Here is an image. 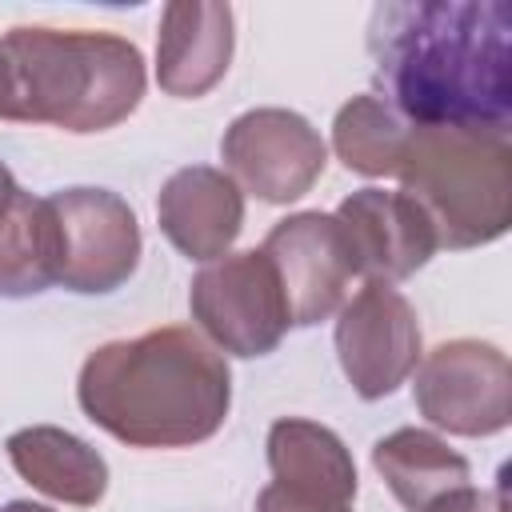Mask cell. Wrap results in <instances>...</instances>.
Segmentation results:
<instances>
[{"instance_id": "10", "label": "cell", "mask_w": 512, "mask_h": 512, "mask_svg": "<svg viewBox=\"0 0 512 512\" xmlns=\"http://www.w3.org/2000/svg\"><path fill=\"white\" fill-rule=\"evenodd\" d=\"M260 252L272 260L288 316L296 328H312L340 312L356 276L348 240L332 212H292L264 236Z\"/></svg>"}, {"instance_id": "20", "label": "cell", "mask_w": 512, "mask_h": 512, "mask_svg": "<svg viewBox=\"0 0 512 512\" xmlns=\"http://www.w3.org/2000/svg\"><path fill=\"white\" fill-rule=\"evenodd\" d=\"M256 512H352V504H316V500H296L284 496L280 488H260L256 496Z\"/></svg>"}, {"instance_id": "22", "label": "cell", "mask_w": 512, "mask_h": 512, "mask_svg": "<svg viewBox=\"0 0 512 512\" xmlns=\"http://www.w3.org/2000/svg\"><path fill=\"white\" fill-rule=\"evenodd\" d=\"M0 512H56V508H48V504H36V500H8Z\"/></svg>"}, {"instance_id": "5", "label": "cell", "mask_w": 512, "mask_h": 512, "mask_svg": "<svg viewBox=\"0 0 512 512\" xmlns=\"http://www.w3.org/2000/svg\"><path fill=\"white\" fill-rule=\"evenodd\" d=\"M188 308L216 352L240 360L276 352V344L292 328L280 276L260 248L228 252L204 264L192 276Z\"/></svg>"}, {"instance_id": "18", "label": "cell", "mask_w": 512, "mask_h": 512, "mask_svg": "<svg viewBox=\"0 0 512 512\" xmlns=\"http://www.w3.org/2000/svg\"><path fill=\"white\" fill-rule=\"evenodd\" d=\"M404 136H408V120L372 92L352 96L332 120V148L340 164L372 180L396 172Z\"/></svg>"}, {"instance_id": "12", "label": "cell", "mask_w": 512, "mask_h": 512, "mask_svg": "<svg viewBox=\"0 0 512 512\" xmlns=\"http://www.w3.org/2000/svg\"><path fill=\"white\" fill-rule=\"evenodd\" d=\"M156 220L180 256L212 264L232 252L244 228V192L224 168L188 164L164 180L156 196Z\"/></svg>"}, {"instance_id": "2", "label": "cell", "mask_w": 512, "mask_h": 512, "mask_svg": "<svg viewBox=\"0 0 512 512\" xmlns=\"http://www.w3.org/2000/svg\"><path fill=\"white\" fill-rule=\"evenodd\" d=\"M80 412L128 448H192L232 408V372L196 328L168 324L88 352L76 376Z\"/></svg>"}, {"instance_id": "1", "label": "cell", "mask_w": 512, "mask_h": 512, "mask_svg": "<svg viewBox=\"0 0 512 512\" xmlns=\"http://www.w3.org/2000/svg\"><path fill=\"white\" fill-rule=\"evenodd\" d=\"M380 100L408 124L512 132V8L504 0H388L368 24Z\"/></svg>"}, {"instance_id": "11", "label": "cell", "mask_w": 512, "mask_h": 512, "mask_svg": "<svg viewBox=\"0 0 512 512\" xmlns=\"http://www.w3.org/2000/svg\"><path fill=\"white\" fill-rule=\"evenodd\" d=\"M332 216L348 240L356 276L380 284H400L416 276L440 248L428 216L400 188H356L336 204Z\"/></svg>"}, {"instance_id": "15", "label": "cell", "mask_w": 512, "mask_h": 512, "mask_svg": "<svg viewBox=\"0 0 512 512\" xmlns=\"http://www.w3.org/2000/svg\"><path fill=\"white\" fill-rule=\"evenodd\" d=\"M4 452L20 480L60 504L96 508L108 492V460L68 428L32 424L4 440Z\"/></svg>"}, {"instance_id": "19", "label": "cell", "mask_w": 512, "mask_h": 512, "mask_svg": "<svg viewBox=\"0 0 512 512\" xmlns=\"http://www.w3.org/2000/svg\"><path fill=\"white\" fill-rule=\"evenodd\" d=\"M424 512H504V480L496 488H452L444 496H436Z\"/></svg>"}, {"instance_id": "9", "label": "cell", "mask_w": 512, "mask_h": 512, "mask_svg": "<svg viewBox=\"0 0 512 512\" xmlns=\"http://www.w3.org/2000/svg\"><path fill=\"white\" fill-rule=\"evenodd\" d=\"M336 356L360 400L392 396L424 356L420 320L408 296L392 284L368 280L336 312Z\"/></svg>"}, {"instance_id": "16", "label": "cell", "mask_w": 512, "mask_h": 512, "mask_svg": "<svg viewBox=\"0 0 512 512\" xmlns=\"http://www.w3.org/2000/svg\"><path fill=\"white\" fill-rule=\"evenodd\" d=\"M372 468L408 512H424L436 496L472 484V464L428 428H396L380 436L372 444Z\"/></svg>"}, {"instance_id": "7", "label": "cell", "mask_w": 512, "mask_h": 512, "mask_svg": "<svg viewBox=\"0 0 512 512\" xmlns=\"http://www.w3.org/2000/svg\"><path fill=\"white\" fill-rule=\"evenodd\" d=\"M56 220V240H60V276L76 296H108L140 264V224L136 212L128 208L124 196L108 188H60L44 196Z\"/></svg>"}, {"instance_id": "13", "label": "cell", "mask_w": 512, "mask_h": 512, "mask_svg": "<svg viewBox=\"0 0 512 512\" xmlns=\"http://www.w3.org/2000/svg\"><path fill=\"white\" fill-rule=\"evenodd\" d=\"M232 8L216 0H172L156 32V84L176 100L208 96L232 64Z\"/></svg>"}, {"instance_id": "3", "label": "cell", "mask_w": 512, "mask_h": 512, "mask_svg": "<svg viewBox=\"0 0 512 512\" xmlns=\"http://www.w3.org/2000/svg\"><path fill=\"white\" fill-rule=\"evenodd\" d=\"M144 88V56L116 32L20 24L0 36V120L88 136L128 120Z\"/></svg>"}, {"instance_id": "17", "label": "cell", "mask_w": 512, "mask_h": 512, "mask_svg": "<svg viewBox=\"0 0 512 512\" xmlns=\"http://www.w3.org/2000/svg\"><path fill=\"white\" fill-rule=\"evenodd\" d=\"M60 276V240L48 200L16 192L8 216L0 220V296L28 300L56 284Z\"/></svg>"}, {"instance_id": "14", "label": "cell", "mask_w": 512, "mask_h": 512, "mask_svg": "<svg viewBox=\"0 0 512 512\" xmlns=\"http://www.w3.org/2000/svg\"><path fill=\"white\" fill-rule=\"evenodd\" d=\"M268 468L272 488L296 500L316 504H352L356 500V464L344 440L316 420L284 416L268 428Z\"/></svg>"}, {"instance_id": "4", "label": "cell", "mask_w": 512, "mask_h": 512, "mask_svg": "<svg viewBox=\"0 0 512 512\" xmlns=\"http://www.w3.org/2000/svg\"><path fill=\"white\" fill-rule=\"evenodd\" d=\"M392 176L440 248H480L512 228V132L408 124Z\"/></svg>"}, {"instance_id": "8", "label": "cell", "mask_w": 512, "mask_h": 512, "mask_svg": "<svg viewBox=\"0 0 512 512\" xmlns=\"http://www.w3.org/2000/svg\"><path fill=\"white\" fill-rule=\"evenodd\" d=\"M224 172L264 204H292L320 180L328 144L292 108H248L220 136Z\"/></svg>"}, {"instance_id": "21", "label": "cell", "mask_w": 512, "mask_h": 512, "mask_svg": "<svg viewBox=\"0 0 512 512\" xmlns=\"http://www.w3.org/2000/svg\"><path fill=\"white\" fill-rule=\"evenodd\" d=\"M16 192H20V184H16V176H12V168L0 160V220L8 216V208H12V200H16Z\"/></svg>"}, {"instance_id": "6", "label": "cell", "mask_w": 512, "mask_h": 512, "mask_svg": "<svg viewBox=\"0 0 512 512\" xmlns=\"http://www.w3.org/2000/svg\"><path fill=\"white\" fill-rule=\"evenodd\" d=\"M416 408L452 436H496L512 424V364L488 340H444L416 364Z\"/></svg>"}]
</instances>
